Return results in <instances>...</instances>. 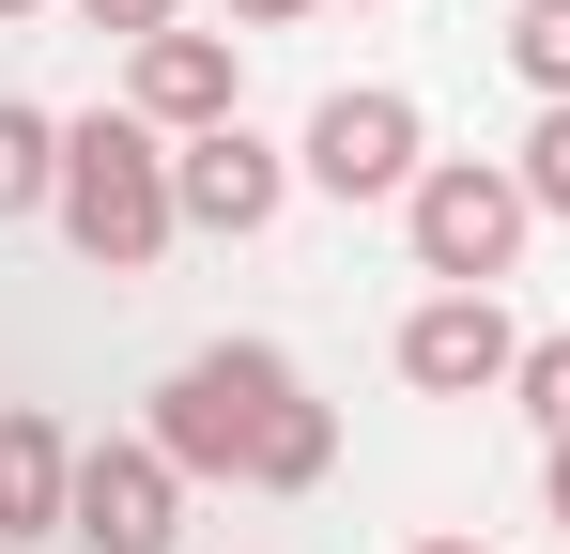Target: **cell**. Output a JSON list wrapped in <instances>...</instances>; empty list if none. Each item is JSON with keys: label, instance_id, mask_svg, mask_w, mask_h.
<instances>
[{"label": "cell", "instance_id": "14", "mask_svg": "<svg viewBox=\"0 0 570 554\" xmlns=\"http://www.w3.org/2000/svg\"><path fill=\"white\" fill-rule=\"evenodd\" d=\"M94 31H124V47H155V31H186V0H78Z\"/></svg>", "mask_w": 570, "mask_h": 554}, {"label": "cell", "instance_id": "1", "mask_svg": "<svg viewBox=\"0 0 570 554\" xmlns=\"http://www.w3.org/2000/svg\"><path fill=\"white\" fill-rule=\"evenodd\" d=\"M62 247L94 277H155L170 263V231H186V200H170V139L139 123V108H94V123H62Z\"/></svg>", "mask_w": 570, "mask_h": 554}, {"label": "cell", "instance_id": "18", "mask_svg": "<svg viewBox=\"0 0 570 554\" xmlns=\"http://www.w3.org/2000/svg\"><path fill=\"white\" fill-rule=\"evenodd\" d=\"M416 554H478V540H416Z\"/></svg>", "mask_w": 570, "mask_h": 554}, {"label": "cell", "instance_id": "7", "mask_svg": "<svg viewBox=\"0 0 570 554\" xmlns=\"http://www.w3.org/2000/svg\"><path fill=\"white\" fill-rule=\"evenodd\" d=\"M170 200H186V231H278V200H293V155L278 139H247V123H200V139H170Z\"/></svg>", "mask_w": 570, "mask_h": 554}, {"label": "cell", "instance_id": "4", "mask_svg": "<svg viewBox=\"0 0 570 554\" xmlns=\"http://www.w3.org/2000/svg\"><path fill=\"white\" fill-rule=\"evenodd\" d=\"M416 170H432V123H416V92H324L308 108V155H293V185H324V200H416Z\"/></svg>", "mask_w": 570, "mask_h": 554}, {"label": "cell", "instance_id": "15", "mask_svg": "<svg viewBox=\"0 0 570 554\" xmlns=\"http://www.w3.org/2000/svg\"><path fill=\"white\" fill-rule=\"evenodd\" d=\"M293 16H308V0H232V31H293Z\"/></svg>", "mask_w": 570, "mask_h": 554}, {"label": "cell", "instance_id": "19", "mask_svg": "<svg viewBox=\"0 0 570 554\" xmlns=\"http://www.w3.org/2000/svg\"><path fill=\"white\" fill-rule=\"evenodd\" d=\"M0 554H16V540H0Z\"/></svg>", "mask_w": 570, "mask_h": 554}, {"label": "cell", "instance_id": "13", "mask_svg": "<svg viewBox=\"0 0 570 554\" xmlns=\"http://www.w3.org/2000/svg\"><path fill=\"white\" fill-rule=\"evenodd\" d=\"M509 170H524V200H540V216H570V108H540V123H524V155H509Z\"/></svg>", "mask_w": 570, "mask_h": 554}, {"label": "cell", "instance_id": "16", "mask_svg": "<svg viewBox=\"0 0 570 554\" xmlns=\"http://www.w3.org/2000/svg\"><path fill=\"white\" fill-rule=\"evenodd\" d=\"M540 493H556V524H570V432H556V447H540Z\"/></svg>", "mask_w": 570, "mask_h": 554}, {"label": "cell", "instance_id": "12", "mask_svg": "<svg viewBox=\"0 0 570 554\" xmlns=\"http://www.w3.org/2000/svg\"><path fill=\"white\" fill-rule=\"evenodd\" d=\"M509 400H524V416H540V447H556V432H570V339H524Z\"/></svg>", "mask_w": 570, "mask_h": 554}, {"label": "cell", "instance_id": "6", "mask_svg": "<svg viewBox=\"0 0 570 554\" xmlns=\"http://www.w3.org/2000/svg\"><path fill=\"white\" fill-rule=\"evenodd\" d=\"M124 108H139L155 139L247 123V47H232V31H155V47H124Z\"/></svg>", "mask_w": 570, "mask_h": 554}, {"label": "cell", "instance_id": "2", "mask_svg": "<svg viewBox=\"0 0 570 554\" xmlns=\"http://www.w3.org/2000/svg\"><path fill=\"white\" fill-rule=\"evenodd\" d=\"M293 400H308V385H293L278 339H216V355H186L170 385H155V447L186 462V477H247V493H263Z\"/></svg>", "mask_w": 570, "mask_h": 554}, {"label": "cell", "instance_id": "9", "mask_svg": "<svg viewBox=\"0 0 570 554\" xmlns=\"http://www.w3.org/2000/svg\"><path fill=\"white\" fill-rule=\"evenodd\" d=\"M62 493H78V447H62V416H16L0 400V540H62Z\"/></svg>", "mask_w": 570, "mask_h": 554}, {"label": "cell", "instance_id": "8", "mask_svg": "<svg viewBox=\"0 0 570 554\" xmlns=\"http://www.w3.org/2000/svg\"><path fill=\"white\" fill-rule=\"evenodd\" d=\"M509 369H524V324H509L493 293H432V308L401 324V385H416V400H493Z\"/></svg>", "mask_w": 570, "mask_h": 554}, {"label": "cell", "instance_id": "5", "mask_svg": "<svg viewBox=\"0 0 570 554\" xmlns=\"http://www.w3.org/2000/svg\"><path fill=\"white\" fill-rule=\"evenodd\" d=\"M62 540H94V554H170L186 540V462L155 447H78V493H62Z\"/></svg>", "mask_w": 570, "mask_h": 554}, {"label": "cell", "instance_id": "10", "mask_svg": "<svg viewBox=\"0 0 570 554\" xmlns=\"http://www.w3.org/2000/svg\"><path fill=\"white\" fill-rule=\"evenodd\" d=\"M47 200H62V123L0 92V231H16V216H47Z\"/></svg>", "mask_w": 570, "mask_h": 554}, {"label": "cell", "instance_id": "11", "mask_svg": "<svg viewBox=\"0 0 570 554\" xmlns=\"http://www.w3.org/2000/svg\"><path fill=\"white\" fill-rule=\"evenodd\" d=\"M509 78L540 92V108H570V0H524L509 16Z\"/></svg>", "mask_w": 570, "mask_h": 554}, {"label": "cell", "instance_id": "3", "mask_svg": "<svg viewBox=\"0 0 570 554\" xmlns=\"http://www.w3.org/2000/svg\"><path fill=\"white\" fill-rule=\"evenodd\" d=\"M524 231H540V200H524L509 155H432L416 200H401V247H416L432 293H493V277L524 263Z\"/></svg>", "mask_w": 570, "mask_h": 554}, {"label": "cell", "instance_id": "17", "mask_svg": "<svg viewBox=\"0 0 570 554\" xmlns=\"http://www.w3.org/2000/svg\"><path fill=\"white\" fill-rule=\"evenodd\" d=\"M16 16H47V0H0V31H16Z\"/></svg>", "mask_w": 570, "mask_h": 554}]
</instances>
